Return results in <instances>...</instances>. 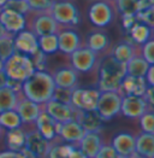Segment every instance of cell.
<instances>
[{
    "mask_svg": "<svg viewBox=\"0 0 154 158\" xmlns=\"http://www.w3.org/2000/svg\"><path fill=\"white\" fill-rule=\"evenodd\" d=\"M81 124V127L86 132H98L101 131L103 126V119L100 117V115L96 112V110H77L76 118Z\"/></svg>",
    "mask_w": 154,
    "mask_h": 158,
    "instance_id": "24",
    "label": "cell"
},
{
    "mask_svg": "<svg viewBox=\"0 0 154 158\" xmlns=\"http://www.w3.org/2000/svg\"><path fill=\"white\" fill-rule=\"evenodd\" d=\"M5 34H7L6 31H5V29L2 28V26L0 24V36H2V35H5Z\"/></svg>",
    "mask_w": 154,
    "mask_h": 158,
    "instance_id": "54",
    "label": "cell"
},
{
    "mask_svg": "<svg viewBox=\"0 0 154 158\" xmlns=\"http://www.w3.org/2000/svg\"><path fill=\"white\" fill-rule=\"evenodd\" d=\"M50 13L60 28H72L77 26L81 21L79 9L71 0H54Z\"/></svg>",
    "mask_w": 154,
    "mask_h": 158,
    "instance_id": "4",
    "label": "cell"
},
{
    "mask_svg": "<svg viewBox=\"0 0 154 158\" xmlns=\"http://www.w3.org/2000/svg\"><path fill=\"white\" fill-rule=\"evenodd\" d=\"M137 0H115L117 12L122 16H135L137 12Z\"/></svg>",
    "mask_w": 154,
    "mask_h": 158,
    "instance_id": "35",
    "label": "cell"
},
{
    "mask_svg": "<svg viewBox=\"0 0 154 158\" xmlns=\"http://www.w3.org/2000/svg\"><path fill=\"white\" fill-rule=\"evenodd\" d=\"M153 109L147 104L143 97L123 95L120 102V114L128 118H139L143 112Z\"/></svg>",
    "mask_w": 154,
    "mask_h": 158,
    "instance_id": "11",
    "label": "cell"
},
{
    "mask_svg": "<svg viewBox=\"0 0 154 158\" xmlns=\"http://www.w3.org/2000/svg\"><path fill=\"white\" fill-rule=\"evenodd\" d=\"M144 80H146L148 86L154 87V64L149 66V69L147 70V73L144 75Z\"/></svg>",
    "mask_w": 154,
    "mask_h": 158,
    "instance_id": "48",
    "label": "cell"
},
{
    "mask_svg": "<svg viewBox=\"0 0 154 158\" xmlns=\"http://www.w3.org/2000/svg\"><path fill=\"white\" fill-rule=\"evenodd\" d=\"M100 91L98 88H76L71 92L70 104L77 110H96V104L99 100Z\"/></svg>",
    "mask_w": 154,
    "mask_h": 158,
    "instance_id": "9",
    "label": "cell"
},
{
    "mask_svg": "<svg viewBox=\"0 0 154 158\" xmlns=\"http://www.w3.org/2000/svg\"><path fill=\"white\" fill-rule=\"evenodd\" d=\"M13 45L16 52L26 54L28 57L34 56L38 51V36L29 29H24L13 35Z\"/></svg>",
    "mask_w": 154,
    "mask_h": 158,
    "instance_id": "16",
    "label": "cell"
},
{
    "mask_svg": "<svg viewBox=\"0 0 154 158\" xmlns=\"http://www.w3.org/2000/svg\"><path fill=\"white\" fill-rule=\"evenodd\" d=\"M153 88H154V87H151V86H148V88H147L146 93L143 94V98H144V100L147 102V104L151 106V107H153V106H154Z\"/></svg>",
    "mask_w": 154,
    "mask_h": 158,
    "instance_id": "49",
    "label": "cell"
},
{
    "mask_svg": "<svg viewBox=\"0 0 154 158\" xmlns=\"http://www.w3.org/2000/svg\"><path fill=\"white\" fill-rule=\"evenodd\" d=\"M107 53L110 56H112L117 62H119L122 64H127V62L130 60L135 54L140 53V46L134 44L131 39L128 38V39L118 41L116 45L110 47Z\"/></svg>",
    "mask_w": 154,
    "mask_h": 158,
    "instance_id": "17",
    "label": "cell"
},
{
    "mask_svg": "<svg viewBox=\"0 0 154 158\" xmlns=\"http://www.w3.org/2000/svg\"><path fill=\"white\" fill-rule=\"evenodd\" d=\"M0 24L6 33L16 35L17 33L26 29V18L24 15L9 9L0 10Z\"/></svg>",
    "mask_w": 154,
    "mask_h": 158,
    "instance_id": "14",
    "label": "cell"
},
{
    "mask_svg": "<svg viewBox=\"0 0 154 158\" xmlns=\"http://www.w3.org/2000/svg\"><path fill=\"white\" fill-rule=\"evenodd\" d=\"M148 88V85L146 82L144 77H137V76H131V75H125L120 86L118 88V93L123 95H139L143 97Z\"/></svg>",
    "mask_w": 154,
    "mask_h": 158,
    "instance_id": "21",
    "label": "cell"
},
{
    "mask_svg": "<svg viewBox=\"0 0 154 158\" xmlns=\"http://www.w3.org/2000/svg\"><path fill=\"white\" fill-rule=\"evenodd\" d=\"M0 158H24V157L22 156V153L19 151L5 150V151L0 152Z\"/></svg>",
    "mask_w": 154,
    "mask_h": 158,
    "instance_id": "47",
    "label": "cell"
},
{
    "mask_svg": "<svg viewBox=\"0 0 154 158\" xmlns=\"http://www.w3.org/2000/svg\"><path fill=\"white\" fill-rule=\"evenodd\" d=\"M136 19H137L139 22H141V23H144V24H147V26H149L153 28V26H154V7L136 12Z\"/></svg>",
    "mask_w": 154,
    "mask_h": 158,
    "instance_id": "41",
    "label": "cell"
},
{
    "mask_svg": "<svg viewBox=\"0 0 154 158\" xmlns=\"http://www.w3.org/2000/svg\"><path fill=\"white\" fill-rule=\"evenodd\" d=\"M136 5H137V12L143 11V10L154 7V0H137Z\"/></svg>",
    "mask_w": 154,
    "mask_h": 158,
    "instance_id": "45",
    "label": "cell"
},
{
    "mask_svg": "<svg viewBox=\"0 0 154 158\" xmlns=\"http://www.w3.org/2000/svg\"><path fill=\"white\" fill-rule=\"evenodd\" d=\"M139 124L141 128V132L154 134V112L153 109L147 110L139 117Z\"/></svg>",
    "mask_w": 154,
    "mask_h": 158,
    "instance_id": "36",
    "label": "cell"
},
{
    "mask_svg": "<svg viewBox=\"0 0 154 158\" xmlns=\"http://www.w3.org/2000/svg\"><path fill=\"white\" fill-rule=\"evenodd\" d=\"M2 9H9V10H12L18 13H22L24 16L30 11L26 0H7L6 5Z\"/></svg>",
    "mask_w": 154,
    "mask_h": 158,
    "instance_id": "39",
    "label": "cell"
},
{
    "mask_svg": "<svg viewBox=\"0 0 154 158\" xmlns=\"http://www.w3.org/2000/svg\"><path fill=\"white\" fill-rule=\"evenodd\" d=\"M31 18L26 22V29L33 31L36 36L47 35V34H57L60 29V26L54 21L50 11H29Z\"/></svg>",
    "mask_w": 154,
    "mask_h": 158,
    "instance_id": "6",
    "label": "cell"
},
{
    "mask_svg": "<svg viewBox=\"0 0 154 158\" xmlns=\"http://www.w3.org/2000/svg\"><path fill=\"white\" fill-rule=\"evenodd\" d=\"M151 65H153V64H149L140 53H137L130 60L127 62L125 71H127V75L137 76V77H144L147 70L149 69Z\"/></svg>",
    "mask_w": 154,
    "mask_h": 158,
    "instance_id": "29",
    "label": "cell"
},
{
    "mask_svg": "<svg viewBox=\"0 0 154 158\" xmlns=\"http://www.w3.org/2000/svg\"><path fill=\"white\" fill-rule=\"evenodd\" d=\"M38 50L45 54L50 56L58 52V38L57 34H47L38 36Z\"/></svg>",
    "mask_w": 154,
    "mask_h": 158,
    "instance_id": "32",
    "label": "cell"
},
{
    "mask_svg": "<svg viewBox=\"0 0 154 158\" xmlns=\"http://www.w3.org/2000/svg\"><path fill=\"white\" fill-rule=\"evenodd\" d=\"M14 52H16V50H14V45H13V35L7 33V34L0 36V59L5 62Z\"/></svg>",
    "mask_w": 154,
    "mask_h": 158,
    "instance_id": "34",
    "label": "cell"
},
{
    "mask_svg": "<svg viewBox=\"0 0 154 158\" xmlns=\"http://www.w3.org/2000/svg\"><path fill=\"white\" fill-rule=\"evenodd\" d=\"M43 110L51 116L53 119H55L59 123H64L67 121L76 118L77 109H75L71 104H65L57 102L54 99H50L45 104H42Z\"/></svg>",
    "mask_w": 154,
    "mask_h": 158,
    "instance_id": "10",
    "label": "cell"
},
{
    "mask_svg": "<svg viewBox=\"0 0 154 158\" xmlns=\"http://www.w3.org/2000/svg\"><path fill=\"white\" fill-rule=\"evenodd\" d=\"M4 132H5V129L0 126V140H2V135H4Z\"/></svg>",
    "mask_w": 154,
    "mask_h": 158,
    "instance_id": "56",
    "label": "cell"
},
{
    "mask_svg": "<svg viewBox=\"0 0 154 158\" xmlns=\"http://www.w3.org/2000/svg\"><path fill=\"white\" fill-rule=\"evenodd\" d=\"M31 62L34 64L35 70H45L46 69V62H47V54H45L43 52H41L38 50V52L35 53L34 56L30 57Z\"/></svg>",
    "mask_w": 154,
    "mask_h": 158,
    "instance_id": "43",
    "label": "cell"
},
{
    "mask_svg": "<svg viewBox=\"0 0 154 158\" xmlns=\"http://www.w3.org/2000/svg\"><path fill=\"white\" fill-rule=\"evenodd\" d=\"M119 158H140L136 153H132V155H129V156H119Z\"/></svg>",
    "mask_w": 154,
    "mask_h": 158,
    "instance_id": "53",
    "label": "cell"
},
{
    "mask_svg": "<svg viewBox=\"0 0 154 158\" xmlns=\"http://www.w3.org/2000/svg\"><path fill=\"white\" fill-rule=\"evenodd\" d=\"M26 126L13 128V129H6L2 135V140L5 143L6 150H10V151L22 150L26 144Z\"/></svg>",
    "mask_w": 154,
    "mask_h": 158,
    "instance_id": "26",
    "label": "cell"
},
{
    "mask_svg": "<svg viewBox=\"0 0 154 158\" xmlns=\"http://www.w3.org/2000/svg\"><path fill=\"white\" fill-rule=\"evenodd\" d=\"M103 144V135L100 131H98V132H86L76 145L88 158H94Z\"/></svg>",
    "mask_w": 154,
    "mask_h": 158,
    "instance_id": "22",
    "label": "cell"
},
{
    "mask_svg": "<svg viewBox=\"0 0 154 158\" xmlns=\"http://www.w3.org/2000/svg\"><path fill=\"white\" fill-rule=\"evenodd\" d=\"M140 54L149 63L154 64V40L149 39L140 46Z\"/></svg>",
    "mask_w": 154,
    "mask_h": 158,
    "instance_id": "38",
    "label": "cell"
},
{
    "mask_svg": "<svg viewBox=\"0 0 154 158\" xmlns=\"http://www.w3.org/2000/svg\"><path fill=\"white\" fill-rule=\"evenodd\" d=\"M110 1L111 0H95L91 2L88 10V18L94 27L105 28L115 19L117 10L115 4H111Z\"/></svg>",
    "mask_w": 154,
    "mask_h": 158,
    "instance_id": "5",
    "label": "cell"
},
{
    "mask_svg": "<svg viewBox=\"0 0 154 158\" xmlns=\"http://www.w3.org/2000/svg\"><path fill=\"white\" fill-rule=\"evenodd\" d=\"M43 106L28 99L23 94L19 97L18 103L14 107L17 114L22 119L23 126H34V122L38 118V114L42 111Z\"/></svg>",
    "mask_w": 154,
    "mask_h": 158,
    "instance_id": "12",
    "label": "cell"
},
{
    "mask_svg": "<svg viewBox=\"0 0 154 158\" xmlns=\"http://www.w3.org/2000/svg\"><path fill=\"white\" fill-rule=\"evenodd\" d=\"M34 127L45 139H47L48 141H52L59 134L60 123L52 118L51 116L42 109V111L38 114L36 121L34 122Z\"/></svg>",
    "mask_w": 154,
    "mask_h": 158,
    "instance_id": "18",
    "label": "cell"
},
{
    "mask_svg": "<svg viewBox=\"0 0 154 158\" xmlns=\"http://www.w3.org/2000/svg\"><path fill=\"white\" fill-rule=\"evenodd\" d=\"M135 153L140 158H154V134L141 132L135 135Z\"/></svg>",
    "mask_w": 154,
    "mask_h": 158,
    "instance_id": "27",
    "label": "cell"
},
{
    "mask_svg": "<svg viewBox=\"0 0 154 158\" xmlns=\"http://www.w3.org/2000/svg\"><path fill=\"white\" fill-rule=\"evenodd\" d=\"M54 88L55 85L51 73L46 70H35L26 81L22 82V94L41 105L51 99Z\"/></svg>",
    "mask_w": 154,
    "mask_h": 158,
    "instance_id": "1",
    "label": "cell"
},
{
    "mask_svg": "<svg viewBox=\"0 0 154 158\" xmlns=\"http://www.w3.org/2000/svg\"><path fill=\"white\" fill-rule=\"evenodd\" d=\"M74 144H67L63 141L59 136L53 139L50 145V150L47 152L46 158H67L69 152L71 151Z\"/></svg>",
    "mask_w": 154,
    "mask_h": 158,
    "instance_id": "31",
    "label": "cell"
},
{
    "mask_svg": "<svg viewBox=\"0 0 154 158\" xmlns=\"http://www.w3.org/2000/svg\"><path fill=\"white\" fill-rule=\"evenodd\" d=\"M51 141L45 139L40 133L35 129L34 126H30L26 133V144L24 147L30 150L36 158H46L47 152L50 150Z\"/></svg>",
    "mask_w": 154,
    "mask_h": 158,
    "instance_id": "15",
    "label": "cell"
},
{
    "mask_svg": "<svg viewBox=\"0 0 154 158\" xmlns=\"http://www.w3.org/2000/svg\"><path fill=\"white\" fill-rule=\"evenodd\" d=\"M78 73L72 66H62L51 73L55 87L74 89L78 86Z\"/></svg>",
    "mask_w": 154,
    "mask_h": 158,
    "instance_id": "20",
    "label": "cell"
},
{
    "mask_svg": "<svg viewBox=\"0 0 154 158\" xmlns=\"http://www.w3.org/2000/svg\"><path fill=\"white\" fill-rule=\"evenodd\" d=\"M6 2H7V0H0V10L6 5Z\"/></svg>",
    "mask_w": 154,
    "mask_h": 158,
    "instance_id": "55",
    "label": "cell"
},
{
    "mask_svg": "<svg viewBox=\"0 0 154 158\" xmlns=\"http://www.w3.org/2000/svg\"><path fill=\"white\" fill-rule=\"evenodd\" d=\"M2 69H4V60L0 59V71H1Z\"/></svg>",
    "mask_w": 154,
    "mask_h": 158,
    "instance_id": "57",
    "label": "cell"
},
{
    "mask_svg": "<svg viewBox=\"0 0 154 158\" xmlns=\"http://www.w3.org/2000/svg\"><path fill=\"white\" fill-rule=\"evenodd\" d=\"M84 133H86V131L81 127V124L76 119H71V121H67L64 123H60L58 136L67 144L76 145L79 141V139L83 136Z\"/></svg>",
    "mask_w": 154,
    "mask_h": 158,
    "instance_id": "25",
    "label": "cell"
},
{
    "mask_svg": "<svg viewBox=\"0 0 154 158\" xmlns=\"http://www.w3.org/2000/svg\"><path fill=\"white\" fill-rule=\"evenodd\" d=\"M0 126L6 131V129L22 127L23 123H22L19 115L17 114V111L13 109V110H6V111L0 112Z\"/></svg>",
    "mask_w": 154,
    "mask_h": 158,
    "instance_id": "33",
    "label": "cell"
},
{
    "mask_svg": "<svg viewBox=\"0 0 154 158\" xmlns=\"http://www.w3.org/2000/svg\"><path fill=\"white\" fill-rule=\"evenodd\" d=\"M6 86L9 88H11L14 92H22V82L21 81H17V80L9 79L7 77V82H6Z\"/></svg>",
    "mask_w": 154,
    "mask_h": 158,
    "instance_id": "46",
    "label": "cell"
},
{
    "mask_svg": "<svg viewBox=\"0 0 154 158\" xmlns=\"http://www.w3.org/2000/svg\"><path fill=\"white\" fill-rule=\"evenodd\" d=\"M22 95V92H14L7 86L0 88V112L6 110H13L19 97Z\"/></svg>",
    "mask_w": 154,
    "mask_h": 158,
    "instance_id": "30",
    "label": "cell"
},
{
    "mask_svg": "<svg viewBox=\"0 0 154 158\" xmlns=\"http://www.w3.org/2000/svg\"><path fill=\"white\" fill-rule=\"evenodd\" d=\"M70 56V63L71 66L76 70L78 74H87L90 73L91 70H94L100 59V56L93 52L88 47H86L84 45H82L81 47H78L75 50Z\"/></svg>",
    "mask_w": 154,
    "mask_h": 158,
    "instance_id": "8",
    "label": "cell"
},
{
    "mask_svg": "<svg viewBox=\"0 0 154 158\" xmlns=\"http://www.w3.org/2000/svg\"><path fill=\"white\" fill-rule=\"evenodd\" d=\"M2 70L9 79L23 82L35 71V68L30 57L19 52H14L4 62Z\"/></svg>",
    "mask_w": 154,
    "mask_h": 158,
    "instance_id": "3",
    "label": "cell"
},
{
    "mask_svg": "<svg viewBox=\"0 0 154 158\" xmlns=\"http://www.w3.org/2000/svg\"><path fill=\"white\" fill-rule=\"evenodd\" d=\"M71 92H72V89H69V88L55 87L51 99H54V100L60 102V103H65V104H70Z\"/></svg>",
    "mask_w": 154,
    "mask_h": 158,
    "instance_id": "40",
    "label": "cell"
},
{
    "mask_svg": "<svg viewBox=\"0 0 154 158\" xmlns=\"http://www.w3.org/2000/svg\"><path fill=\"white\" fill-rule=\"evenodd\" d=\"M67 158H88V157L77 147V145H74L72 148H71V151L69 152Z\"/></svg>",
    "mask_w": 154,
    "mask_h": 158,
    "instance_id": "50",
    "label": "cell"
},
{
    "mask_svg": "<svg viewBox=\"0 0 154 158\" xmlns=\"http://www.w3.org/2000/svg\"><path fill=\"white\" fill-rule=\"evenodd\" d=\"M6 82H7V76L4 73V70H1L0 71V88L1 87H5L6 86Z\"/></svg>",
    "mask_w": 154,
    "mask_h": 158,
    "instance_id": "52",
    "label": "cell"
},
{
    "mask_svg": "<svg viewBox=\"0 0 154 158\" xmlns=\"http://www.w3.org/2000/svg\"><path fill=\"white\" fill-rule=\"evenodd\" d=\"M30 11H50L54 0H26Z\"/></svg>",
    "mask_w": 154,
    "mask_h": 158,
    "instance_id": "37",
    "label": "cell"
},
{
    "mask_svg": "<svg viewBox=\"0 0 154 158\" xmlns=\"http://www.w3.org/2000/svg\"><path fill=\"white\" fill-rule=\"evenodd\" d=\"M84 46L100 56L103 53L108 52L111 47V40L106 31L101 30V28H98V29L90 30L87 34Z\"/></svg>",
    "mask_w": 154,
    "mask_h": 158,
    "instance_id": "19",
    "label": "cell"
},
{
    "mask_svg": "<svg viewBox=\"0 0 154 158\" xmlns=\"http://www.w3.org/2000/svg\"><path fill=\"white\" fill-rule=\"evenodd\" d=\"M94 158H119V155L116 152V150L112 147L111 144L103 143Z\"/></svg>",
    "mask_w": 154,
    "mask_h": 158,
    "instance_id": "42",
    "label": "cell"
},
{
    "mask_svg": "<svg viewBox=\"0 0 154 158\" xmlns=\"http://www.w3.org/2000/svg\"><path fill=\"white\" fill-rule=\"evenodd\" d=\"M152 33H153V28L144 23H141L139 21H136V23L130 28L128 31L129 38L134 44H136L137 46H141L142 44H144L146 41L152 39Z\"/></svg>",
    "mask_w": 154,
    "mask_h": 158,
    "instance_id": "28",
    "label": "cell"
},
{
    "mask_svg": "<svg viewBox=\"0 0 154 158\" xmlns=\"http://www.w3.org/2000/svg\"><path fill=\"white\" fill-rule=\"evenodd\" d=\"M136 15L135 16H122V26L125 29V31H129L130 28L136 23Z\"/></svg>",
    "mask_w": 154,
    "mask_h": 158,
    "instance_id": "44",
    "label": "cell"
},
{
    "mask_svg": "<svg viewBox=\"0 0 154 158\" xmlns=\"http://www.w3.org/2000/svg\"><path fill=\"white\" fill-rule=\"evenodd\" d=\"M19 152L22 153V156L24 158H36V156H35L30 150H28L26 147H23L22 150H19Z\"/></svg>",
    "mask_w": 154,
    "mask_h": 158,
    "instance_id": "51",
    "label": "cell"
},
{
    "mask_svg": "<svg viewBox=\"0 0 154 158\" xmlns=\"http://www.w3.org/2000/svg\"><path fill=\"white\" fill-rule=\"evenodd\" d=\"M111 145L120 157L132 155L135 153V135L129 132L117 133L111 140Z\"/></svg>",
    "mask_w": 154,
    "mask_h": 158,
    "instance_id": "23",
    "label": "cell"
},
{
    "mask_svg": "<svg viewBox=\"0 0 154 158\" xmlns=\"http://www.w3.org/2000/svg\"><path fill=\"white\" fill-rule=\"evenodd\" d=\"M57 38H58V51L67 56L82 46V40L78 31L70 27L60 28L59 31L57 33Z\"/></svg>",
    "mask_w": 154,
    "mask_h": 158,
    "instance_id": "13",
    "label": "cell"
},
{
    "mask_svg": "<svg viewBox=\"0 0 154 158\" xmlns=\"http://www.w3.org/2000/svg\"><path fill=\"white\" fill-rule=\"evenodd\" d=\"M99 80L98 89L100 92L105 91H118L123 77L127 75L125 64L117 62L108 53L105 54L98 63Z\"/></svg>",
    "mask_w": 154,
    "mask_h": 158,
    "instance_id": "2",
    "label": "cell"
},
{
    "mask_svg": "<svg viewBox=\"0 0 154 158\" xmlns=\"http://www.w3.org/2000/svg\"><path fill=\"white\" fill-rule=\"evenodd\" d=\"M120 102L122 95L118 93V91L100 92L99 100L96 104V112L100 115L103 122L111 121L113 117L120 114Z\"/></svg>",
    "mask_w": 154,
    "mask_h": 158,
    "instance_id": "7",
    "label": "cell"
}]
</instances>
